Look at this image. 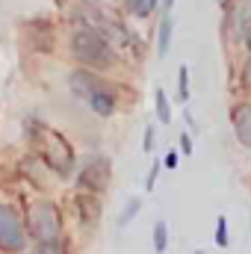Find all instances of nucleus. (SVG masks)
Masks as SVG:
<instances>
[{"mask_svg": "<svg viewBox=\"0 0 251 254\" xmlns=\"http://www.w3.org/2000/svg\"><path fill=\"white\" fill-rule=\"evenodd\" d=\"M68 89H71V95H74L77 101H83V104H86L95 116H101V119H110V116H116V110H119V95H116V89H113L104 77H98L95 71H89L86 65L77 68V71H71Z\"/></svg>", "mask_w": 251, "mask_h": 254, "instance_id": "f257e3e1", "label": "nucleus"}, {"mask_svg": "<svg viewBox=\"0 0 251 254\" xmlns=\"http://www.w3.org/2000/svg\"><path fill=\"white\" fill-rule=\"evenodd\" d=\"M68 54L86 68H104V65H113V60H116L110 39L95 24L74 27V33L68 36Z\"/></svg>", "mask_w": 251, "mask_h": 254, "instance_id": "f03ea898", "label": "nucleus"}, {"mask_svg": "<svg viewBox=\"0 0 251 254\" xmlns=\"http://www.w3.org/2000/svg\"><path fill=\"white\" fill-rule=\"evenodd\" d=\"M36 130H33V136H36V148H39V157L60 175L65 178L71 169H74V151H71V145L65 142L63 136L57 133V130H51L48 125H42V122H36Z\"/></svg>", "mask_w": 251, "mask_h": 254, "instance_id": "7ed1b4c3", "label": "nucleus"}, {"mask_svg": "<svg viewBox=\"0 0 251 254\" xmlns=\"http://www.w3.org/2000/svg\"><path fill=\"white\" fill-rule=\"evenodd\" d=\"M27 231L36 243H51V240H60L63 234V216H60V207L51 204V201H36L30 204L27 210Z\"/></svg>", "mask_w": 251, "mask_h": 254, "instance_id": "20e7f679", "label": "nucleus"}, {"mask_svg": "<svg viewBox=\"0 0 251 254\" xmlns=\"http://www.w3.org/2000/svg\"><path fill=\"white\" fill-rule=\"evenodd\" d=\"M27 219L15 204H0V252H24L27 249Z\"/></svg>", "mask_w": 251, "mask_h": 254, "instance_id": "39448f33", "label": "nucleus"}, {"mask_svg": "<svg viewBox=\"0 0 251 254\" xmlns=\"http://www.w3.org/2000/svg\"><path fill=\"white\" fill-rule=\"evenodd\" d=\"M110 175H113V163H110V157H89L86 163H83V169H80V187L86 192H104L110 187Z\"/></svg>", "mask_w": 251, "mask_h": 254, "instance_id": "423d86ee", "label": "nucleus"}, {"mask_svg": "<svg viewBox=\"0 0 251 254\" xmlns=\"http://www.w3.org/2000/svg\"><path fill=\"white\" fill-rule=\"evenodd\" d=\"M231 122H234V136H237V142H240L243 148H251V101L234 107Z\"/></svg>", "mask_w": 251, "mask_h": 254, "instance_id": "0eeeda50", "label": "nucleus"}, {"mask_svg": "<svg viewBox=\"0 0 251 254\" xmlns=\"http://www.w3.org/2000/svg\"><path fill=\"white\" fill-rule=\"evenodd\" d=\"M231 30L237 39H246V33L251 30V0H240L231 9Z\"/></svg>", "mask_w": 251, "mask_h": 254, "instance_id": "6e6552de", "label": "nucleus"}, {"mask_svg": "<svg viewBox=\"0 0 251 254\" xmlns=\"http://www.w3.org/2000/svg\"><path fill=\"white\" fill-rule=\"evenodd\" d=\"M172 36H175V21L172 15H166L160 21V30H157V57H169V48H172Z\"/></svg>", "mask_w": 251, "mask_h": 254, "instance_id": "1a4fd4ad", "label": "nucleus"}, {"mask_svg": "<svg viewBox=\"0 0 251 254\" xmlns=\"http://www.w3.org/2000/svg\"><path fill=\"white\" fill-rule=\"evenodd\" d=\"M77 210H80V219H83L86 225H95V222H98L101 207H98V198H95V195H80V198H77ZM83 222H80V225H83Z\"/></svg>", "mask_w": 251, "mask_h": 254, "instance_id": "9d476101", "label": "nucleus"}, {"mask_svg": "<svg viewBox=\"0 0 251 254\" xmlns=\"http://www.w3.org/2000/svg\"><path fill=\"white\" fill-rule=\"evenodd\" d=\"M157 3L160 0H125V9H127V15H133V18H148L157 9Z\"/></svg>", "mask_w": 251, "mask_h": 254, "instance_id": "9b49d317", "label": "nucleus"}, {"mask_svg": "<svg viewBox=\"0 0 251 254\" xmlns=\"http://www.w3.org/2000/svg\"><path fill=\"white\" fill-rule=\"evenodd\" d=\"M139 210H142V198H130V201L125 204V210L119 213V231H125L127 225L139 216Z\"/></svg>", "mask_w": 251, "mask_h": 254, "instance_id": "f8f14e48", "label": "nucleus"}, {"mask_svg": "<svg viewBox=\"0 0 251 254\" xmlns=\"http://www.w3.org/2000/svg\"><path fill=\"white\" fill-rule=\"evenodd\" d=\"M154 107H157V119H160L163 125H169V122H172V104H169V95H166L163 89H157V95H154Z\"/></svg>", "mask_w": 251, "mask_h": 254, "instance_id": "ddd939ff", "label": "nucleus"}, {"mask_svg": "<svg viewBox=\"0 0 251 254\" xmlns=\"http://www.w3.org/2000/svg\"><path fill=\"white\" fill-rule=\"evenodd\" d=\"M154 252H157V254L169 252V225H166L163 219L154 225Z\"/></svg>", "mask_w": 251, "mask_h": 254, "instance_id": "4468645a", "label": "nucleus"}, {"mask_svg": "<svg viewBox=\"0 0 251 254\" xmlns=\"http://www.w3.org/2000/svg\"><path fill=\"white\" fill-rule=\"evenodd\" d=\"M213 240H216L219 249H228V246H231V234H228V219H225V216L216 219V234H213Z\"/></svg>", "mask_w": 251, "mask_h": 254, "instance_id": "2eb2a0df", "label": "nucleus"}, {"mask_svg": "<svg viewBox=\"0 0 251 254\" xmlns=\"http://www.w3.org/2000/svg\"><path fill=\"white\" fill-rule=\"evenodd\" d=\"M30 254H65V246H63V240H51V243H39L36 252H30Z\"/></svg>", "mask_w": 251, "mask_h": 254, "instance_id": "dca6fc26", "label": "nucleus"}, {"mask_svg": "<svg viewBox=\"0 0 251 254\" xmlns=\"http://www.w3.org/2000/svg\"><path fill=\"white\" fill-rule=\"evenodd\" d=\"M178 89H181V101L187 104L189 101V68L187 65H181V71H178Z\"/></svg>", "mask_w": 251, "mask_h": 254, "instance_id": "f3484780", "label": "nucleus"}, {"mask_svg": "<svg viewBox=\"0 0 251 254\" xmlns=\"http://www.w3.org/2000/svg\"><path fill=\"white\" fill-rule=\"evenodd\" d=\"M157 178H160V166L154 163V166H151V172H148V178H145V190H148V192L157 187Z\"/></svg>", "mask_w": 251, "mask_h": 254, "instance_id": "a211bd4d", "label": "nucleus"}, {"mask_svg": "<svg viewBox=\"0 0 251 254\" xmlns=\"http://www.w3.org/2000/svg\"><path fill=\"white\" fill-rule=\"evenodd\" d=\"M178 163H181V154H178V151H169V154L163 157V169H178Z\"/></svg>", "mask_w": 251, "mask_h": 254, "instance_id": "6ab92c4d", "label": "nucleus"}, {"mask_svg": "<svg viewBox=\"0 0 251 254\" xmlns=\"http://www.w3.org/2000/svg\"><path fill=\"white\" fill-rule=\"evenodd\" d=\"M151 148H154V125L145 127V139H142V151L151 154Z\"/></svg>", "mask_w": 251, "mask_h": 254, "instance_id": "aec40b11", "label": "nucleus"}, {"mask_svg": "<svg viewBox=\"0 0 251 254\" xmlns=\"http://www.w3.org/2000/svg\"><path fill=\"white\" fill-rule=\"evenodd\" d=\"M181 154H184V157L192 154V136H189V133H181Z\"/></svg>", "mask_w": 251, "mask_h": 254, "instance_id": "412c9836", "label": "nucleus"}, {"mask_svg": "<svg viewBox=\"0 0 251 254\" xmlns=\"http://www.w3.org/2000/svg\"><path fill=\"white\" fill-rule=\"evenodd\" d=\"M243 86L251 89V57H249V63H246V68H243Z\"/></svg>", "mask_w": 251, "mask_h": 254, "instance_id": "4be33fe9", "label": "nucleus"}, {"mask_svg": "<svg viewBox=\"0 0 251 254\" xmlns=\"http://www.w3.org/2000/svg\"><path fill=\"white\" fill-rule=\"evenodd\" d=\"M243 42L249 45V51H251V30H249V33H246V39H243Z\"/></svg>", "mask_w": 251, "mask_h": 254, "instance_id": "5701e85b", "label": "nucleus"}, {"mask_svg": "<svg viewBox=\"0 0 251 254\" xmlns=\"http://www.w3.org/2000/svg\"><path fill=\"white\" fill-rule=\"evenodd\" d=\"M163 3H166V12H169V9L175 6V0H163Z\"/></svg>", "mask_w": 251, "mask_h": 254, "instance_id": "b1692460", "label": "nucleus"}, {"mask_svg": "<svg viewBox=\"0 0 251 254\" xmlns=\"http://www.w3.org/2000/svg\"><path fill=\"white\" fill-rule=\"evenodd\" d=\"M86 3H104V0H86Z\"/></svg>", "mask_w": 251, "mask_h": 254, "instance_id": "393cba45", "label": "nucleus"}, {"mask_svg": "<svg viewBox=\"0 0 251 254\" xmlns=\"http://www.w3.org/2000/svg\"><path fill=\"white\" fill-rule=\"evenodd\" d=\"M192 254H207V252H192Z\"/></svg>", "mask_w": 251, "mask_h": 254, "instance_id": "a878e982", "label": "nucleus"}]
</instances>
